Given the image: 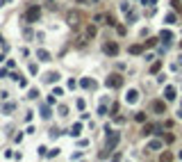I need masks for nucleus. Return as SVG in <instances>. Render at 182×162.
<instances>
[{"label":"nucleus","mask_w":182,"mask_h":162,"mask_svg":"<svg viewBox=\"0 0 182 162\" xmlns=\"http://www.w3.org/2000/svg\"><path fill=\"white\" fill-rule=\"evenodd\" d=\"M119 139H121V137H119V132H112V137L107 139V148H109V151H112V148H114L116 144H119Z\"/></svg>","instance_id":"nucleus-3"},{"label":"nucleus","mask_w":182,"mask_h":162,"mask_svg":"<svg viewBox=\"0 0 182 162\" xmlns=\"http://www.w3.org/2000/svg\"><path fill=\"white\" fill-rule=\"evenodd\" d=\"M162 39H166V41H171V39H173V34H171V32H162Z\"/></svg>","instance_id":"nucleus-12"},{"label":"nucleus","mask_w":182,"mask_h":162,"mask_svg":"<svg viewBox=\"0 0 182 162\" xmlns=\"http://www.w3.org/2000/svg\"><path fill=\"white\" fill-rule=\"evenodd\" d=\"M36 96H39V91H36V89H30V96H27V98H36Z\"/></svg>","instance_id":"nucleus-13"},{"label":"nucleus","mask_w":182,"mask_h":162,"mask_svg":"<svg viewBox=\"0 0 182 162\" xmlns=\"http://www.w3.org/2000/svg\"><path fill=\"white\" fill-rule=\"evenodd\" d=\"M159 146H162V141H157V139L150 141V148H159Z\"/></svg>","instance_id":"nucleus-14"},{"label":"nucleus","mask_w":182,"mask_h":162,"mask_svg":"<svg viewBox=\"0 0 182 162\" xmlns=\"http://www.w3.org/2000/svg\"><path fill=\"white\" fill-rule=\"evenodd\" d=\"M166 98H168V100L175 98V89H173V87H166Z\"/></svg>","instance_id":"nucleus-8"},{"label":"nucleus","mask_w":182,"mask_h":162,"mask_svg":"<svg viewBox=\"0 0 182 162\" xmlns=\"http://www.w3.org/2000/svg\"><path fill=\"white\" fill-rule=\"evenodd\" d=\"M153 110L155 112H166V105L162 103V100H155V103H153Z\"/></svg>","instance_id":"nucleus-6"},{"label":"nucleus","mask_w":182,"mask_h":162,"mask_svg":"<svg viewBox=\"0 0 182 162\" xmlns=\"http://www.w3.org/2000/svg\"><path fill=\"white\" fill-rule=\"evenodd\" d=\"M180 119H182V105H180Z\"/></svg>","instance_id":"nucleus-16"},{"label":"nucleus","mask_w":182,"mask_h":162,"mask_svg":"<svg viewBox=\"0 0 182 162\" xmlns=\"http://www.w3.org/2000/svg\"><path fill=\"white\" fill-rule=\"evenodd\" d=\"M39 14H41V11H39V7H30V9H27V14H25V21L34 23L36 18H39Z\"/></svg>","instance_id":"nucleus-2"},{"label":"nucleus","mask_w":182,"mask_h":162,"mask_svg":"<svg viewBox=\"0 0 182 162\" xmlns=\"http://www.w3.org/2000/svg\"><path fill=\"white\" fill-rule=\"evenodd\" d=\"M43 80H46V82H52V80H57V73H48Z\"/></svg>","instance_id":"nucleus-10"},{"label":"nucleus","mask_w":182,"mask_h":162,"mask_svg":"<svg viewBox=\"0 0 182 162\" xmlns=\"http://www.w3.org/2000/svg\"><path fill=\"white\" fill-rule=\"evenodd\" d=\"M125 100H128V103H137V100H139V91H137V89H130L128 96H125Z\"/></svg>","instance_id":"nucleus-4"},{"label":"nucleus","mask_w":182,"mask_h":162,"mask_svg":"<svg viewBox=\"0 0 182 162\" xmlns=\"http://www.w3.org/2000/svg\"><path fill=\"white\" fill-rule=\"evenodd\" d=\"M82 87H87V89L91 87V89H94V87H96V82H94V80H82Z\"/></svg>","instance_id":"nucleus-9"},{"label":"nucleus","mask_w":182,"mask_h":162,"mask_svg":"<svg viewBox=\"0 0 182 162\" xmlns=\"http://www.w3.org/2000/svg\"><path fill=\"white\" fill-rule=\"evenodd\" d=\"M121 84H123V75L114 73V75H109V78H107V87H114V89H119Z\"/></svg>","instance_id":"nucleus-1"},{"label":"nucleus","mask_w":182,"mask_h":162,"mask_svg":"<svg viewBox=\"0 0 182 162\" xmlns=\"http://www.w3.org/2000/svg\"><path fill=\"white\" fill-rule=\"evenodd\" d=\"M94 34H96V27L89 25V27H87V37H94Z\"/></svg>","instance_id":"nucleus-11"},{"label":"nucleus","mask_w":182,"mask_h":162,"mask_svg":"<svg viewBox=\"0 0 182 162\" xmlns=\"http://www.w3.org/2000/svg\"><path fill=\"white\" fill-rule=\"evenodd\" d=\"M36 57L41 59V62H50V55H48L46 50H39V52H36Z\"/></svg>","instance_id":"nucleus-7"},{"label":"nucleus","mask_w":182,"mask_h":162,"mask_svg":"<svg viewBox=\"0 0 182 162\" xmlns=\"http://www.w3.org/2000/svg\"><path fill=\"white\" fill-rule=\"evenodd\" d=\"M130 52H134V55H137V52H141V46H132V48H130Z\"/></svg>","instance_id":"nucleus-15"},{"label":"nucleus","mask_w":182,"mask_h":162,"mask_svg":"<svg viewBox=\"0 0 182 162\" xmlns=\"http://www.w3.org/2000/svg\"><path fill=\"white\" fill-rule=\"evenodd\" d=\"M105 52H107V55H116V52H119V46H116V43H105Z\"/></svg>","instance_id":"nucleus-5"}]
</instances>
